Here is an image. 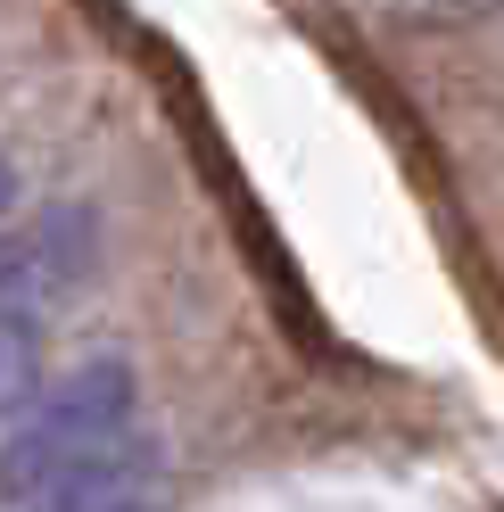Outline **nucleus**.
Segmentation results:
<instances>
[]
</instances>
